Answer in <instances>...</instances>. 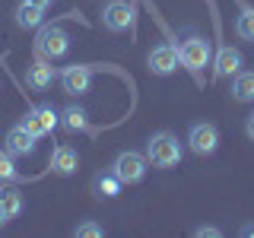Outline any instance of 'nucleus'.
Masks as SVG:
<instances>
[{"mask_svg": "<svg viewBox=\"0 0 254 238\" xmlns=\"http://www.w3.org/2000/svg\"><path fill=\"white\" fill-rule=\"evenodd\" d=\"M242 67H245V58H242V51H238V48H229V45H222L219 51L213 54V76H216V79L235 76Z\"/></svg>", "mask_w": 254, "mask_h": 238, "instance_id": "11", "label": "nucleus"}, {"mask_svg": "<svg viewBox=\"0 0 254 238\" xmlns=\"http://www.w3.org/2000/svg\"><path fill=\"white\" fill-rule=\"evenodd\" d=\"M245 133H248V140L254 143V115L248 118V121H245Z\"/></svg>", "mask_w": 254, "mask_h": 238, "instance_id": "23", "label": "nucleus"}, {"mask_svg": "<svg viewBox=\"0 0 254 238\" xmlns=\"http://www.w3.org/2000/svg\"><path fill=\"white\" fill-rule=\"evenodd\" d=\"M22 124H26V130H32L38 140H42V137H48V133H54V127L61 124V111L51 108V105H35V108L26 111Z\"/></svg>", "mask_w": 254, "mask_h": 238, "instance_id": "7", "label": "nucleus"}, {"mask_svg": "<svg viewBox=\"0 0 254 238\" xmlns=\"http://www.w3.org/2000/svg\"><path fill=\"white\" fill-rule=\"evenodd\" d=\"M232 99L235 102H254V70H238L232 76Z\"/></svg>", "mask_w": 254, "mask_h": 238, "instance_id": "16", "label": "nucleus"}, {"mask_svg": "<svg viewBox=\"0 0 254 238\" xmlns=\"http://www.w3.org/2000/svg\"><path fill=\"white\" fill-rule=\"evenodd\" d=\"M35 51H38V58H45V60L67 58V51H70L67 29L64 26H42L38 29V38H35Z\"/></svg>", "mask_w": 254, "mask_h": 238, "instance_id": "4", "label": "nucleus"}, {"mask_svg": "<svg viewBox=\"0 0 254 238\" xmlns=\"http://www.w3.org/2000/svg\"><path fill=\"white\" fill-rule=\"evenodd\" d=\"M61 127L70 133H79V130H89V111H86L83 105H67L61 111Z\"/></svg>", "mask_w": 254, "mask_h": 238, "instance_id": "14", "label": "nucleus"}, {"mask_svg": "<svg viewBox=\"0 0 254 238\" xmlns=\"http://www.w3.org/2000/svg\"><path fill=\"white\" fill-rule=\"evenodd\" d=\"M137 19V6L130 0H108L102 6V26L108 32H130Z\"/></svg>", "mask_w": 254, "mask_h": 238, "instance_id": "5", "label": "nucleus"}, {"mask_svg": "<svg viewBox=\"0 0 254 238\" xmlns=\"http://www.w3.org/2000/svg\"><path fill=\"white\" fill-rule=\"evenodd\" d=\"M54 79H58V70H54L51 60H45V58H38V60L26 70V83L32 86V89H48Z\"/></svg>", "mask_w": 254, "mask_h": 238, "instance_id": "13", "label": "nucleus"}, {"mask_svg": "<svg viewBox=\"0 0 254 238\" xmlns=\"http://www.w3.org/2000/svg\"><path fill=\"white\" fill-rule=\"evenodd\" d=\"M73 235H76V238H102V235H105V229H102L99 222L86 219V222H79V226L73 229Z\"/></svg>", "mask_w": 254, "mask_h": 238, "instance_id": "21", "label": "nucleus"}, {"mask_svg": "<svg viewBox=\"0 0 254 238\" xmlns=\"http://www.w3.org/2000/svg\"><path fill=\"white\" fill-rule=\"evenodd\" d=\"M178 63H181V54H178V45H172V42L156 45L153 51L146 54V67L153 70L156 76H172L175 70H178Z\"/></svg>", "mask_w": 254, "mask_h": 238, "instance_id": "8", "label": "nucleus"}, {"mask_svg": "<svg viewBox=\"0 0 254 238\" xmlns=\"http://www.w3.org/2000/svg\"><path fill=\"white\" fill-rule=\"evenodd\" d=\"M242 235H254V226H245V229H242Z\"/></svg>", "mask_w": 254, "mask_h": 238, "instance_id": "26", "label": "nucleus"}, {"mask_svg": "<svg viewBox=\"0 0 254 238\" xmlns=\"http://www.w3.org/2000/svg\"><path fill=\"white\" fill-rule=\"evenodd\" d=\"M146 169H149V159H146V153H137V149H124L111 162V172L118 175L121 184H140L146 178Z\"/></svg>", "mask_w": 254, "mask_h": 238, "instance_id": "3", "label": "nucleus"}, {"mask_svg": "<svg viewBox=\"0 0 254 238\" xmlns=\"http://www.w3.org/2000/svg\"><path fill=\"white\" fill-rule=\"evenodd\" d=\"M121 187H124V184L118 181L115 172H102V175H95V181H92V190H95L99 197H108V200L121 194Z\"/></svg>", "mask_w": 254, "mask_h": 238, "instance_id": "17", "label": "nucleus"}, {"mask_svg": "<svg viewBox=\"0 0 254 238\" xmlns=\"http://www.w3.org/2000/svg\"><path fill=\"white\" fill-rule=\"evenodd\" d=\"M6 222H10V213H6V210H3V203H0V229H3Z\"/></svg>", "mask_w": 254, "mask_h": 238, "instance_id": "24", "label": "nucleus"}, {"mask_svg": "<svg viewBox=\"0 0 254 238\" xmlns=\"http://www.w3.org/2000/svg\"><path fill=\"white\" fill-rule=\"evenodd\" d=\"M16 26L19 29H42L45 26V10L35 6L32 0H22V3L16 6Z\"/></svg>", "mask_w": 254, "mask_h": 238, "instance_id": "15", "label": "nucleus"}, {"mask_svg": "<svg viewBox=\"0 0 254 238\" xmlns=\"http://www.w3.org/2000/svg\"><path fill=\"white\" fill-rule=\"evenodd\" d=\"M58 79L67 95H86L92 86V67L89 63H70V67H64L58 73Z\"/></svg>", "mask_w": 254, "mask_h": 238, "instance_id": "9", "label": "nucleus"}, {"mask_svg": "<svg viewBox=\"0 0 254 238\" xmlns=\"http://www.w3.org/2000/svg\"><path fill=\"white\" fill-rule=\"evenodd\" d=\"M178 54H181V67H188L190 73H200L203 67L213 63V42L197 29H188L185 42L178 45Z\"/></svg>", "mask_w": 254, "mask_h": 238, "instance_id": "1", "label": "nucleus"}, {"mask_svg": "<svg viewBox=\"0 0 254 238\" xmlns=\"http://www.w3.org/2000/svg\"><path fill=\"white\" fill-rule=\"evenodd\" d=\"M188 149L194 156H213L219 149V127L210 121H197L188 130Z\"/></svg>", "mask_w": 254, "mask_h": 238, "instance_id": "6", "label": "nucleus"}, {"mask_svg": "<svg viewBox=\"0 0 254 238\" xmlns=\"http://www.w3.org/2000/svg\"><path fill=\"white\" fill-rule=\"evenodd\" d=\"M194 235L197 238H219L222 229H216V226H200V229H194Z\"/></svg>", "mask_w": 254, "mask_h": 238, "instance_id": "22", "label": "nucleus"}, {"mask_svg": "<svg viewBox=\"0 0 254 238\" xmlns=\"http://www.w3.org/2000/svg\"><path fill=\"white\" fill-rule=\"evenodd\" d=\"M0 181H3V184H16V181H22V172L16 169V162H13V156L6 153H0Z\"/></svg>", "mask_w": 254, "mask_h": 238, "instance_id": "20", "label": "nucleus"}, {"mask_svg": "<svg viewBox=\"0 0 254 238\" xmlns=\"http://www.w3.org/2000/svg\"><path fill=\"white\" fill-rule=\"evenodd\" d=\"M235 35L242 38V42H254V6H245V10L235 16Z\"/></svg>", "mask_w": 254, "mask_h": 238, "instance_id": "18", "label": "nucleus"}, {"mask_svg": "<svg viewBox=\"0 0 254 238\" xmlns=\"http://www.w3.org/2000/svg\"><path fill=\"white\" fill-rule=\"evenodd\" d=\"M181 156H185V146H181L178 137L169 133V130H159L146 140V159L156 169H175V165L181 162Z\"/></svg>", "mask_w": 254, "mask_h": 238, "instance_id": "2", "label": "nucleus"}, {"mask_svg": "<svg viewBox=\"0 0 254 238\" xmlns=\"http://www.w3.org/2000/svg\"><path fill=\"white\" fill-rule=\"evenodd\" d=\"M79 169V156H76V149L73 146H67V143H61V146H54V153H51V172L54 175H73Z\"/></svg>", "mask_w": 254, "mask_h": 238, "instance_id": "12", "label": "nucleus"}, {"mask_svg": "<svg viewBox=\"0 0 254 238\" xmlns=\"http://www.w3.org/2000/svg\"><path fill=\"white\" fill-rule=\"evenodd\" d=\"M35 143H38V137L32 130H26V124H16V127H10L6 130V137H3V149L10 153L13 159H26V156H32L35 153Z\"/></svg>", "mask_w": 254, "mask_h": 238, "instance_id": "10", "label": "nucleus"}, {"mask_svg": "<svg viewBox=\"0 0 254 238\" xmlns=\"http://www.w3.org/2000/svg\"><path fill=\"white\" fill-rule=\"evenodd\" d=\"M32 3H35V6H42V10H51V6H54V0H32Z\"/></svg>", "mask_w": 254, "mask_h": 238, "instance_id": "25", "label": "nucleus"}, {"mask_svg": "<svg viewBox=\"0 0 254 238\" xmlns=\"http://www.w3.org/2000/svg\"><path fill=\"white\" fill-rule=\"evenodd\" d=\"M0 203H3L6 213H10V219H16L22 213V206H26V200H22V194L16 187H0Z\"/></svg>", "mask_w": 254, "mask_h": 238, "instance_id": "19", "label": "nucleus"}]
</instances>
